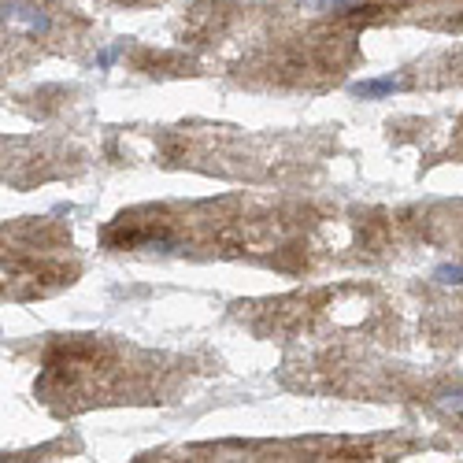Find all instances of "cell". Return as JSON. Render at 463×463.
Segmentation results:
<instances>
[{
    "label": "cell",
    "instance_id": "obj_1",
    "mask_svg": "<svg viewBox=\"0 0 463 463\" xmlns=\"http://www.w3.org/2000/svg\"><path fill=\"white\" fill-rule=\"evenodd\" d=\"M393 89H401V82H397V78H375V82H356L352 93L363 97V101H378V97H389Z\"/></svg>",
    "mask_w": 463,
    "mask_h": 463
},
{
    "label": "cell",
    "instance_id": "obj_2",
    "mask_svg": "<svg viewBox=\"0 0 463 463\" xmlns=\"http://www.w3.org/2000/svg\"><path fill=\"white\" fill-rule=\"evenodd\" d=\"M434 282H441V286H463V267H452V263H445V267L434 271Z\"/></svg>",
    "mask_w": 463,
    "mask_h": 463
},
{
    "label": "cell",
    "instance_id": "obj_3",
    "mask_svg": "<svg viewBox=\"0 0 463 463\" xmlns=\"http://www.w3.org/2000/svg\"><path fill=\"white\" fill-rule=\"evenodd\" d=\"M312 4L319 8V12H330V8H334V12H341V8H349L352 0H312Z\"/></svg>",
    "mask_w": 463,
    "mask_h": 463
},
{
    "label": "cell",
    "instance_id": "obj_4",
    "mask_svg": "<svg viewBox=\"0 0 463 463\" xmlns=\"http://www.w3.org/2000/svg\"><path fill=\"white\" fill-rule=\"evenodd\" d=\"M115 56H119V49H108V52H101V56H97V67H112V63H115Z\"/></svg>",
    "mask_w": 463,
    "mask_h": 463
}]
</instances>
